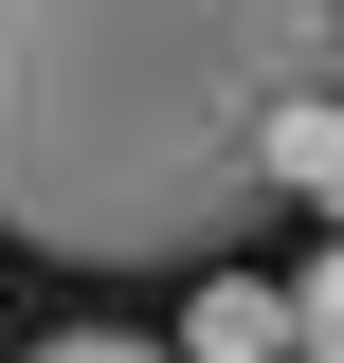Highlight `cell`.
<instances>
[{"instance_id": "2", "label": "cell", "mask_w": 344, "mask_h": 363, "mask_svg": "<svg viewBox=\"0 0 344 363\" xmlns=\"http://www.w3.org/2000/svg\"><path fill=\"white\" fill-rule=\"evenodd\" d=\"M181 363H308V345H290V291H254V272H200Z\"/></svg>"}, {"instance_id": "1", "label": "cell", "mask_w": 344, "mask_h": 363, "mask_svg": "<svg viewBox=\"0 0 344 363\" xmlns=\"http://www.w3.org/2000/svg\"><path fill=\"white\" fill-rule=\"evenodd\" d=\"M326 0H164L73 18L0 0V236L55 272H217L272 218V128L326 109Z\"/></svg>"}, {"instance_id": "4", "label": "cell", "mask_w": 344, "mask_h": 363, "mask_svg": "<svg viewBox=\"0 0 344 363\" xmlns=\"http://www.w3.org/2000/svg\"><path fill=\"white\" fill-rule=\"evenodd\" d=\"M18 363H164V345H127V327H55V345H18Z\"/></svg>"}, {"instance_id": "3", "label": "cell", "mask_w": 344, "mask_h": 363, "mask_svg": "<svg viewBox=\"0 0 344 363\" xmlns=\"http://www.w3.org/2000/svg\"><path fill=\"white\" fill-rule=\"evenodd\" d=\"M290 345H308V363H344V255L308 272V309H290Z\"/></svg>"}]
</instances>
